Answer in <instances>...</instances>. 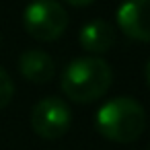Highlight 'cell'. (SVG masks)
<instances>
[{
    "label": "cell",
    "instance_id": "cell-1",
    "mask_svg": "<svg viewBox=\"0 0 150 150\" xmlns=\"http://www.w3.org/2000/svg\"><path fill=\"white\" fill-rule=\"evenodd\" d=\"M113 82V70L101 56H82L72 60L62 72V93L78 105L95 103L107 95Z\"/></svg>",
    "mask_w": 150,
    "mask_h": 150
},
{
    "label": "cell",
    "instance_id": "cell-2",
    "mask_svg": "<svg viewBox=\"0 0 150 150\" xmlns=\"http://www.w3.org/2000/svg\"><path fill=\"white\" fill-rule=\"evenodd\" d=\"M95 125L103 138L115 144H132L146 129V111L132 97H115L99 107Z\"/></svg>",
    "mask_w": 150,
    "mask_h": 150
},
{
    "label": "cell",
    "instance_id": "cell-3",
    "mask_svg": "<svg viewBox=\"0 0 150 150\" xmlns=\"http://www.w3.org/2000/svg\"><path fill=\"white\" fill-rule=\"evenodd\" d=\"M23 27L37 41H56L68 29V13L56 0H31L23 13Z\"/></svg>",
    "mask_w": 150,
    "mask_h": 150
},
{
    "label": "cell",
    "instance_id": "cell-4",
    "mask_svg": "<svg viewBox=\"0 0 150 150\" xmlns=\"http://www.w3.org/2000/svg\"><path fill=\"white\" fill-rule=\"evenodd\" d=\"M72 125V111L60 97H43L31 109V127L43 140H60Z\"/></svg>",
    "mask_w": 150,
    "mask_h": 150
},
{
    "label": "cell",
    "instance_id": "cell-5",
    "mask_svg": "<svg viewBox=\"0 0 150 150\" xmlns=\"http://www.w3.org/2000/svg\"><path fill=\"white\" fill-rule=\"evenodd\" d=\"M117 25L129 39L150 43V0H125L117 8Z\"/></svg>",
    "mask_w": 150,
    "mask_h": 150
},
{
    "label": "cell",
    "instance_id": "cell-6",
    "mask_svg": "<svg viewBox=\"0 0 150 150\" xmlns=\"http://www.w3.org/2000/svg\"><path fill=\"white\" fill-rule=\"evenodd\" d=\"M19 72L23 74L25 80L33 84H43L54 78L56 62L43 50H25L19 56Z\"/></svg>",
    "mask_w": 150,
    "mask_h": 150
},
{
    "label": "cell",
    "instance_id": "cell-7",
    "mask_svg": "<svg viewBox=\"0 0 150 150\" xmlns=\"http://www.w3.org/2000/svg\"><path fill=\"white\" fill-rule=\"evenodd\" d=\"M78 41H80L82 50H86L88 54L103 56L115 43V29H113L111 23H107L103 19H95V21L82 25Z\"/></svg>",
    "mask_w": 150,
    "mask_h": 150
},
{
    "label": "cell",
    "instance_id": "cell-8",
    "mask_svg": "<svg viewBox=\"0 0 150 150\" xmlns=\"http://www.w3.org/2000/svg\"><path fill=\"white\" fill-rule=\"evenodd\" d=\"M15 97V82L11 78V74L0 68V109H4Z\"/></svg>",
    "mask_w": 150,
    "mask_h": 150
},
{
    "label": "cell",
    "instance_id": "cell-9",
    "mask_svg": "<svg viewBox=\"0 0 150 150\" xmlns=\"http://www.w3.org/2000/svg\"><path fill=\"white\" fill-rule=\"evenodd\" d=\"M64 2H68L70 6H76V8H82V6H88V4H93L95 0H64Z\"/></svg>",
    "mask_w": 150,
    "mask_h": 150
},
{
    "label": "cell",
    "instance_id": "cell-10",
    "mask_svg": "<svg viewBox=\"0 0 150 150\" xmlns=\"http://www.w3.org/2000/svg\"><path fill=\"white\" fill-rule=\"evenodd\" d=\"M144 74H146V82H148V86H150V58H148V62H146V70H144Z\"/></svg>",
    "mask_w": 150,
    "mask_h": 150
},
{
    "label": "cell",
    "instance_id": "cell-11",
    "mask_svg": "<svg viewBox=\"0 0 150 150\" xmlns=\"http://www.w3.org/2000/svg\"><path fill=\"white\" fill-rule=\"evenodd\" d=\"M0 43H2V37H0Z\"/></svg>",
    "mask_w": 150,
    "mask_h": 150
}]
</instances>
